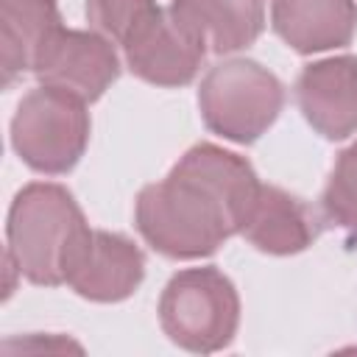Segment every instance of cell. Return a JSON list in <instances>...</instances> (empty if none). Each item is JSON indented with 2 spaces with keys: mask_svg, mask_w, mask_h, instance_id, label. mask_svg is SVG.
I'll list each match as a JSON object with an SVG mask.
<instances>
[{
  "mask_svg": "<svg viewBox=\"0 0 357 357\" xmlns=\"http://www.w3.org/2000/svg\"><path fill=\"white\" fill-rule=\"evenodd\" d=\"M254 167L218 145H192L173 170L139 190L134 220L145 243L170 259L215 254L243 226L257 204Z\"/></svg>",
  "mask_w": 357,
  "mask_h": 357,
  "instance_id": "6da1fadb",
  "label": "cell"
},
{
  "mask_svg": "<svg viewBox=\"0 0 357 357\" xmlns=\"http://www.w3.org/2000/svg\"><path fill=\"white\" fill-rule=\"evenodd\" d=\"M92 229L81 206L61 184L33 181L8 209V254L33 284H67Z\"/></svg>",
  "mask_w": 357,
  "mask_h": 357,
  "instance_id": "7a4b0ae2",
  "label": "cell"
},
{
  "mask_svg": "<svg viewBox=\"0 0 357 357\" xmlns=\"http://www.w3.org/2000/svg\"><path fill=\"white\" fill-rule=\"evenodd\" d=\"M284 106V89L279 78L251 61L229 59L215 64L198 89V109L204 126L231 142H257L279 117Z\"/></svg>",
  "mask_w": 357,
  "mask_h": 357,
  "instance_id": "3957f363",
  "label": "cell"
},
{
  "mask_svg": "<svg viewBox=\"0 0 357 357\" xmlns=\"http://www.w3.org/2000/svg\"><path fill=\"white\" fill-rule=\"evenodd\" d=\"M159 324L162 332L187 351H220L237 335V290L218 268L178 271L162 290Z\"/></svg>",
  "mask_w": 357,
  "mask_h": 357,
  "instance_id": "277c9868",
  "label": "cell"
},
{
  "mask_svg": "<svg viewBox=\"0 0 357 357\" xmlns=\"http://www.w3.org/2000/svg\"><path fill=\"white\" fill-rule=\"evenodd\" d=\"M89 142L86 100L56 89H31L11 120V145L17 156L36 173H70Z\"/></svg>",
  "mask_w": 357,
  "mask_h": 357,
  "instance_id": "5b68a950",
  "label": "cell"
},
{
  "mask_svg": "<svg viewBox=\"0 0 357 357\" xmlns=\"http://www.w3.org/2000/svg\"><path fill=\"white\" fill-rule=\"evenodd\" d=\"M33 75L45 86L64 89L92 103L117 81L120 59L103 33L61 28L45 47Z\"/></svg>",
  "mask_w": 357,
  "mask_h": 357,
  "instance_id": "8992f818",
  "label": "cell"
},
{
  "mask_svg": "<svg viewBox=\"0 0 357 357\" xmlns=\"http://www.w3.org/2000/svg\"><path fill=\"white\" fill-rule=\"evenodd\" d=\"M123 56L137 78L156 86H184L198 75L206 45L170 11L159 8L126 39Z\"/></svg>",
  "mask_w": 357,
  "mask_h": 357,
  "instance_id": "52a82bcc",
  "label": "cell"
},
{
  "mask_svg": "<svg viewBox=\"0 0 357 357\" xmlns=\"http://www.w3.org/2000/svg\"><path fill=\"white\" fill-rule=\"evenodd\" d=\"M296 100L321 137H351L357 131V59L332 56L304 67L296 81Z\"/></svg>",
  "mask_w": 357,
  "mask_h": 357,
  "instance_id": "ba28073f",
  "label": "cell"
},
{
  "mask_svg": "<svg viewBox=\"0 0 357 357\" xmlns=\"http://www.w3.org/2000/svg\"><path fill=\"white\" fill-rule=\"evenodd\" d=\"M145 276L142 251L123 234L92 231L67 284L89 301L112 304L128 298Z\"/></svg>",
  "mask_w": 357,
  "mask_h": 357,
  "instance_id": "9c48e42d",
  "label": "cell"
},
{
  "mask_svg": "<svg viewBox=\"0 0 357 357\" xmlns=\"http://www.w3.org/2000/svg\"><path fill=\"white\" fill-rule=\"evenodd\" d=\"M271 25L296 53L346 47L357 33L354 0H271Z\"/></svg>",
  "mask_w": 357,
  "mask_h": 357,
  "instance_id": "30bf717a",
  "label": "cell"
},
{
  "mask_svg": "<svg viewBox=\"0 0 357 357\" xmlns=\"http://www.w3.org/2000/svg\"><path fill=\"white\" fill-rule=\"evenodd\" d=\"M167 11L212 53H237L265 28V0H173Z\"/></svg>",
  "mask_w": 357,
  "mask_h": 357,
  "instance_id": "8fae6325",
  "label": "cell"
},
{
  "mask_svg": "<svg viewBox=\"0 0 357 357\" xmlns=\"http://www.w3.org/2000/svg\"><path fill=\"white\" fill-rule=\"evenodd\" d=\"M245 240L262 254H298L318 237V218L310 204L282 187L262 184L257 204L243 226Z\"/></svg>",
  "mask_w": 357,
  "mask_h": 357,
  "instance_id": "7c38bea8",
  "label": "cell"
},
{
  "mask_svg": "<svg viewBox=\"0 0 357 357\" xmlns=\"http://www.w3.org/2000/svg\"><path fill=\"white\" fill-rule=\"evenodd\" d=\"M56 0H0L3 86L33 73L50 39L61 31Z\"/></svg>",
  "mask_w": 357,
  "mask_h": 357,
  "instance_id": "4fadbf2b",
  "label": "cell"
},
{
  "mask_svg": "<svg viewBox=\"0 0 357 357\" xmlns=\"http://www.w3.org/2000/svg\"><path fill=\"white\" fill-rule=\"evenodd\" d=\"M156 11V0H86L89 25L109 42H117L120 47Z\"/></svg>",
  "mask_w": 357,
  "mask_h": 357,
  "instance_id": "5bb4252c",
  "label": "cell"
},
{
  "mask_svg": "<svg viewBox=\"0 0 357 357\" xmlns=\"http://www.w3.org/2000/svg\"><path fill=\"white\" fill-rule=\"evenodd\" d=\"M321 201L329 220L357 231V142L337 156Z\"/></svg>",
  "mask_w": 357,
  "mask_h": 357,
  "instance_id": "9a60e30c",
  "label": "cell"
}]
</instances>
